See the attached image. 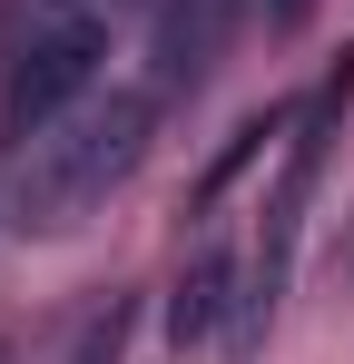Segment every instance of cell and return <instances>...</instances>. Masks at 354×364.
Here are the masks:
<instances>
[{"mask_svg":"<svg viewBox=\"0 0 354 364\" xmlns=\"http://www.w3.org/2000/svg\"><path fill=\"white\" fill-rule=\"evenodd\" d=\"M236 286H246V266H236L227 246H197V256L177 266V296H168V345H177V355L207 345V335L236 315Z\"/></svg>","mask_w":354,"mask_h":364,"instance_id":"obj_3","label":"cell"},{"mask_svg":"<svg viewBox=\"0 0 354 364\" xmlns=\"http://www.w3.org/2000/svg\"><path fill=\"white\" fill-rule=\"evenodd\" d=\"M158 138V89H109L99 109H69L59 128H40L20 148V178H10V227L30 237H69L109 207L118 187L138 178Z\"/></svg>","mask_w":354,"mask_h":364,"instance_id":"obj_1","label":"cell"},{"mask_svg":"<svg viewBox=\"0 0 354 364\" xmlns=\"http://www.w3.org/2000/svg\"><path fill=\"white\" fill-rule=\"evenodd\" d=\"M99 60H109V30H99V20H59L50 40H30V50L10 60V79H0V138L30 148L40 128H59L79 99H89Z\"/></svg>","mask_w":354,"mask_h":364,"instance_id":"obj_2","label":"cell"},{"mask_svg":"<svg viewBox=\"0 0 354 364\" xmlns=\"http://www.w3.org/2000/svg\"><path fill=\"white\" fill-rule=\"evenodd\" d=\"M128 325H138V296H118V286H109V296H99L79 325H69L59 364H118V355H128Z\"/></svg>","mask_w":354,"mask_h":364,"instance_id":"obj_4","label":"cell"},{"mask_svg":"<svg viewBox=\"0 0 354 364\" xmlns=\"http://www.w3.org/2000/svg\"><path fill=\"white\" fill-rule=\"evenodd\" d=\"M305 10L315 0H266V30H305Z\"/></svg>","mask_w":354,"mask_h":364,"instance_id":"obj_5","label":"cell"}]
</instances>
